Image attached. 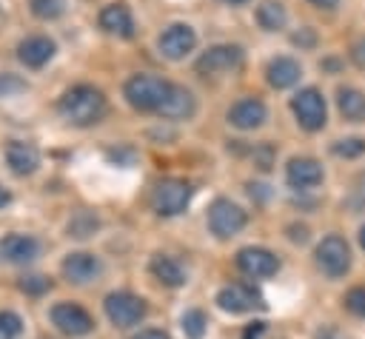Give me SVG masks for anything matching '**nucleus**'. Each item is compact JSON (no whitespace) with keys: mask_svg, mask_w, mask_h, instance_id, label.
<instances>
[{"mask_svg":"<svg viewBox=\"0 0 365 339\" xmlns=\"http://www.w3.org/2000/svg\"><path fill=\"white\" fill-rule=\"evenodd\" d=\"M240 63H242V48L231 46V43H220V46H211L208 51L200 54L197 71L205 77L208 74H225V71H234Z\"/></svg>","mask_w":365,"mask_h":339,"instance_id":"nucleus-10","label":"nucleus"},{"mask_svg":"<svg viewBox=\"0 0 365 339\" xmlns=\"http://www.w3.org/2000/svg\"><path fill=\"white\" fill-rule=\"evenodd\" d=\"M100 28L117 37H134V17L125 3H108L100 11Z\"/></svg>","mask_w":365,"mask_h":339,"instance_id":"nucleus-18","label":"nucleus"},{"mask_svg":"<svg viewBox=\"0 0 365 339\" xmlns=\"http://www.w3.org/2000/svg\"><path fill=\"white\" fill-rule=\"evenodd\" d=\"M100 228V219L91 214V211H77L68 222V236H77V239H86L91 236L94 231Z\"/></svg>","mask_w":365,"mask_h":339,"instance_id":"nucleus-26","label":"nucleus"},{"mask_svg":"<svg viewBox=\"0 0 365 339\" xmlns=\"http://www.w3.org/2000/svg\"><path fill=\"white\" fill-rule=\"evenodd\" d=\"M314 256H317L319 271H322L325 276H331V279L345 276L348 268H351V248H348V242H345L339 234L322 236V242L317 245V254H314Z\"/></svg>","mask_w":365,"mask_h":339,"instance_id":"nucleus-4","label":"nucleus"},{"mask_svg":"<svg viewBox=\"0 0 365 339\" xmlns=\"http://www.w3.org/2000/svg\"><path fill=\"white\" fill-rule=\"evenodd\" d=\"M168 88H171V83H165L163 77H154V74H134L131 80H125L123 94H125L128 105L137 108V111H160V105H163Z\"/></svg>","mask_w":365,"mask_h":339,"instance_id":"nucleus-2","label":"nucleus"},{"mask_svg":"<svg viewBox=\"0 0 365 339\" xmlns=\"http://www.w3.org/2000/svg\"><path fill=\"white\" fill-rule=\"evenodd\" d=\"M157 46H160L163 57H168V60H182L188 51H194V46H197V31H194L188 23H171V26L160 34Z\"/></svg>","mask_w":365,"mask_h":339,"instance_id":"nucleus-11","label":"nucleus"},{"mask_svg":"<svg viewBox=\"0 0 365 339\" xmlns=\"http://www.w3.org/2000/svg\"><path fill=\"white\" fill-rule=\"evenodd\" d=\"M188 202H191V185L177 177L160 179L151 191V208L160 217H177L188 208Z\"/></svg>","mask_w":365,"mask_h":339,"instance_id":"nucleus-3","label":"nucleus"},{"mask_svg":"<svg viewBox=\"0 0 365 339\" xmlns=\"http://www.w3.org/2000/svg\"><path fill=\"white\" fill-rule=\"evenodd\" d=\"M291 40H294L297 46H314V31H311V28H302V31H299V34H294Z\"/></svg>","mask_w":365,"mask_h":339,"instance_id":"nucleus-37","label":"nucleus"},{"mask_svg":"<svg viewBox=\"0 0 365 339\" xmlns=\"http://www.w3.org/2000/svg\"><path fill=\"white\" fill-rule=\"evenodd\" d=\"M100 273H103V262L88 251H77V254H68L63 259V276L74 285H88Z\"/></svg>","mask_w":365,"mask_h":339,"instance_id":"nucleus-13","label":"nucleus"},{"mask_svg":"<svg viewBox=\"0 0 365 339\" xmlns=\"http://www.w3.org/2000/svg\"><path fill=\"white\" fill-rule=\"evenodd\" d=\"M288 236H291V242H305L308 239V228L305 225H291L288 228Z\"/></svg>","mask_w":365,"mask_h":339,"instance_id":"nucleus-36","label":"nucleus"},{"mask_svg":"<svg viewBox=\"0 0 365 339\" xmlns=\"http://www.w3.org/2000/svg\"><path fill=\"white\" fill-rule=\"evenodd\" d=\"M106 157H108L111 162H123V157H125V160H134V151H131V148H120V151H114V148H111Z\"/></svg>","mask_w":365,"mask_h":339,"instance_id":"nucleus-38","label":"nucleus"},{"mask_svg":"<svg viewBox=\"0 0 365 339\" xmlns=\"http://www.w3.org/2000/svg\"><path fill=\"white\" fill-rule=\"evenodd\" d=\"M334 154L336 157H359V154H365V140L362 137L339 140V142H334Z\"/></svg>","mask_w":365,"mask_h":339,"instance_id":"nucleus-30","label":"nucleus"},{"mask_svg":"<svg viewBox=\"0 0 365 339\" xmlns=\"http://www.w3.org/2000/svg\"><path fill=\"white\" fill-rule=\"evenodd\" d=\"M285 179L294 188H314L322 182V165L311 157H294L285 168Z\"/></svg>","mask_w":365,"mask_h":339,"instance_id":"nucleus-19","label":"nucleus"},{"mask_svg":"<svg viewBox=\"0 0 365 339\" xmlns=\"http://www.w3.org/2000/svg\"><path fill=\"white\" fill-rule=\"evenodd\" d=\"M106 316L117 328H131L145 316V302L131 291H114L106 296Z\"/></svg>","mask_w":365,"mask_h":339,"instance_id":"nucleus-6","label":"nucleus"},{"mask_svg":"<svg viewBox=\"0 0 365 339\" xmlns=\"http://www.w3.org/2000/svg\"><path fill=\"white\" fill-rule=\"evenodd\" d=\"M265 74H268V83H271L274 88H291V85L299 80L302 68H299V63H297L294 57H274V60L268 63Z\"/></svg>","mask_w":365,"mask_h":339,"instance_id":"nucleus-22","label":"nucleus"},{"mask_svg":"<svg viewBox=\"0 0 365 339\" xmlns=\"http://www.w3.org/2000/svg\"><path fill=\"white\" fill-rule=\"evenodd\" d=\"M29 9L40 20H57L66 11V0H29Z\"/></svg>","mask_w":365,"mask_h":339,"instance_id":"nucleus-28","label":"nucleus"},{"mask_svg":"<svg viewBox=\"0 0 365 339\" xmlns=\"http://www.w3.org/2000/svg\"><path fill=\"white\" fill-rule=\"evenodd\" d=\"M262 333H265V322H251V325L245 328L242 339H262Z\"/></svg>","mask_w":365,"mask_h":339,"instance_id":"nucleus-34","label":"nucleus"},{"mask_svg":"<svg viewBox=\"0 0 365 339\" xmlns=\"http://www.w3.org/2000/svg\"><path fill=\"white\" fill-rule=\"evenodd\" d=\"M336 105H339V114L345 120H351V122H362L365 120V94L359 88H339Z\"/></svg>","mask_w":365,"mask_h":339,"instance_id":"nucleus-23","label":"nucleus"},{"mask_svg":"<svg viewBox=\"0 0 365 339\" xmlns=\"http://www.w3.org/2000/svg\"><path fill=\"white\" fill-rule=\"evenodd\" d=\"M57 111L60 117L68 122V125H77V128H88L94 122L103 120L106 114V97L100 88L94 85H71L68 91H63V97L57 100Z\"/></svg>","mask_w":365,"mask_h":339,"instance_id":"nucleus-1","label":"nucleus"},{"mask_svg":"<svg viewBox=\"0 0 365 339\" xmlns=\"http://www.w3.org/2000/svg\"><path fill=\"white\" fill-rule=\"evenodd\" d=\"M48 316H51V325H54L57 330L68 333V336H86V333L94 330L91 313H88L86 308L74 305V302H57V305L48 311Z\"/></svg>","mask_w":365,"mask_h":339,"instance_id":"nucleus-8","label":"nucleus"},{"mask_svg":"<svg viewBox=\"0 0 365 339\" xmlns=\"http://www.w3.org/2000/svg\"><path fill=\"white\" fill-rule=\"evenodd\" d=\"M20 94H29V83L20 74L0 71V100H14Z\"/></svg>","mask_w":365,"mask_h":339,"instance_id":"nucleus-27","label":"nucleus"},{"mask_svg":"<svg viewBox=\"0 0 365 339\" xmlns=\"http://www.w3.org/2000/svg\"><path fill=\"white\" fill-rule=\"evenodd\" d=\"M157 114H163L168 120H188L194 114V94L185 85H171Z\"/></svg>","mask_w":365,"mask_h":339,"instance_id":"nucleus-20","label":"nucleus"},{"mask_svg":"<svg viewBox=\"0 0 365 339\" xmlns=\"http://www.w3.org/2000/svg\"><path fill=\"white\" fill-rule=\"evenodd\" d=\"M54 51H57V43L46 34H31L17 43V60L26 68H43L54 57Z\"/></svg>","mask_w":365,"mask_h":339,"instance_id":"nucleus-14","label":"nucleus"},{"mask_svg":"<svg viewBox=\"0 0 365 339\" xmlns=\"http://www.w3.org/2000/svg\"><path fill=\"white\" fill-rule=\"evenodd\" d=\"M251 157H254V165H257L259 171H268V168L274 165V148H271L268 142H262V145H257Z\"/></svg>","mask_w":365,"mask_h":339,"instance_id":"nucleus-33","label":"nucleus"},{"mask_svg":"<svg viewBox=\"0 0 365 339\" xmlns=\"http://www.w3.org/2000/svg\"><path fill=\"white\" fill-rule=\"evenodd\" d=\"M225 3H231V6H240V3H245V0H225Z\"/></svg>","mask_w":365,"mask_h":339,"instance_id":"nucleus-43","label":"nucleus"},{"mask_svg":"<svg viewBox=\"0 0 365 339\" xmlns=\"http://www.w3.org/2000/svg\"><path fill=\"white\" fill-rule=\"evenodd\" d=\"M217 305H220L225 313H245V311H254V308H265L262 293H259L254 285H248V282L225 285V288L217 293Z\"/></svg>","mask_w":365,"mask_h":339,"instance_id":"nucleus-9","label":"nucleus"},{"mask_svg":"<svg viewBox=\"0 0 365 339\" xmlns=\"http://www.w3.org/2000/svg\"><path fill=\"white\" fill-rule=\"evenodd\" d=\"M245 222H248L245 211H242L237 202L225 199V197L214 199L211 208H208V228H211V234L220 236V239H231L234 234H240V231L245 228Z\"/></svg>","mask_w":365,"mask_h":339,"instance_id":"nucleus-5","label":"nucleus"},{"mask_svg":"<svg viewBox=\"0 0 365 339\" xmlns=\"http://www.w3.org/2000/svg\"><path fill=\"white\" fill-rule=\"evenodd\" d=\"M345 308L365 319V288H351L345 293Z\"/></svg>","mask_w":365,"mask_h":339,"instance_id":"nucleus-32","label":"nucleus"},{"mask_svg":"<svg viewBox=\"0 0 365 339\" xmlns=\"http://www.w3.org/2000/svg\"><path fill=\"white\" fill-rule=\"evenodd\" d=\"M40 254V242L31 234H9L0 239V259L9 265H26Z\"/></svg>","mask_w":365,"mask_h":339,"instance_id":"nucleus-16","label":"nucleus"},{"mask_svg":"<svg viewBox=\"0 0 365 339\" xmlns=\"http://www.w3.org/2000/svg\"><path fill=\"white\" fill-rule=\"evenodd\" d=\"M291 111L305 131H319L325 125V97L317 88H302L291 97Z\"/></svg>","mask_w":365,"mask_h":339,"instance_id":"nucleus-7","label":"nucleus"},{"mask_svg":"<svg viewBox=\"0 0 365 339\" xmlns=\"http://www.w3.org/2000/svg\"><path fill=\"white\" fill-rule=\"evenodd\" d=\"M9 202H11V194H9V191H6L3 185H0V208H6Z\"/></svg>","mask_w":365,"mask_h":339,"instance_id":"nucleus-41","label":"nucleus"},{"mask_svg":"<svg viewBox=\"0 0 365 339\" xmlns=\"http://www.w3.org/2000/svg\"><path fill=\"white\" fill-rule=\"evenodd\" d=\"M359 245H362V248H365V225H362V228H359Z\"/></svg>","mask_w":365,"mask_h":339,"instance_id":"nucleus-42","label":"nucleus"},{"mask_svg":"<svg viewBox=\"0 0 365 339\" xmlns=\"http://www.w3.org/2000/svg\"><path fill=\"white\" fill-rule=\"evenodd\" d=\"M311 6H317V9H334L339 0H308Z\"/></svg>","mask_w":365,"mask_h":339,"instance_id":"nucleus-40","label":"nucleus"},{"mask_svg":"<svg viewBox=\"0 0 365 339\" xmlns=\"http://www.w3.org/2000/svg\"><path fill=\"white\" fill-rule=\"evenodd\" d=\"M285 20H288V14H285V6H282V3H277V0H262V3L257 6V23H259L265 31L282 28Z\"/></svg>","mask_w":365,"mask_h":339,"instance_id":"nucleus-24","label":"nucleus"},{"mask_svg":"<svg viewBox=\"0 0 365 339\" xmlns=\"http://www.w3.org/2000/svg\"><path fill=\"white\" fill-rule=\"evenodd\" d=\"M151 273H154V279L157 282H163L165 288H180V285H185L188 282V273H185V268L174 259V256H165V254H157V256H151Z\"/></svg>","mask_w":365,"mask_h":339,"instance_id":"nucleus-21","label":"nucleus"},{"mask_svg":"<svg viewBox=\"0 0 365 339\" xmlns=\"http://www.w3.org/2000/svg\"><path fill=\"white\" fill-rule=\"evenodd\" d=\"M3 157H6V165H9L17 177H29V174H34L37 165H40V151H37V145L29 142V140H11V142H6Z\"/></svg>","mask_w":365,"mask_h":339,"instance_id":"nucleus-15","label":"nucleus"},{"mask_svg":"<svg viewBox=\"0 0 365 339\" xmlns=\"http://www.w3.org/2000/svg\"><path fill=\"white\" fill-rule=\"evenodd\" d=\"M23 333V319L14 311H0V339H17Z\"/></svg>","mask_w":365,"mask_h":339,"instance_id":"nucleus-29","label":"nucleus"},{"mask_svg":"<svg viewBox=\"0 0 365 339\" xmlns=\"http://www.w3.org/2000/svg\"><path fill=\"white\" fill-rule=\"evenodd\" d=\"M268 117V108L262 100H254V97H245L240 103H234L228 108V122L240 131H251V128H259Z\"/></svg>","mask_w":365,"mask_h":339,"instance_id":"nucleus-17","label":"nucleus"},{"mask_svg":"<svg viewBox=\"0 0 365 339\" xmlns=\"http://www.w3.org/2000/svg\"><path fill=\"white\" fill-rule=\"evenodd\" d=\"M237 265L245 276L251 279H265V276H274L279 271V259L268 251V248H242L237 254Z\"/></svg>","mask_w":365,"mask_h":339,"instance_id":"nucleus-12","label":"nucleus"},{"mask_svg":"<svg viewBox=\"0 0 365 339\" xmlns=\"http://www.w3.org/2000/svg\"><path fill=\"white\" fill-rule=\"evenodd\" d=\"M180 328H182L185 339H202L205 330H208V319H205V313L200 308H191V311H185L180 316Z\"/></svg>","mask_w":365,"mask_h":339,"instance_id":"nucleus-25","label":"nucleus"},{"mask_svg":"<svg viewBox=\"0 0 365 339\" xmlns=\"http://www.w3.org/2000/svg\"><path fill=\"white\" fill-rule=\"evenodd\" d=\"M134 339H168L165 330H157V328H148V330H140Z\"/></svg>","mask_w":365,"mask_h":339,"instance_id":"nucleus-39","label":"nucleus"},{"mask_svg":"<svg viewBox=\"0 0 365 339\" xmlns=\"http://www.w3.org/2000/svg\"><path fill=\"white\" fill-rule=\"evenodd\" d=\"M351 57H354V63H356V66H362V68H365V37L354 43V48H351Z\"/></svg>","mask_w":365,"mask_h":339,"instance_id":"nucleus-35","label":"nucleus"},{"mask_svg":"<svg viewBox=\"0 0 365 339\" xmlns=\"http://www.w3.org/2000/svg\"><path fill=\"white\" fill-rule=\"evenodd\" d=\"M48 288H51V279L40 276V273H31V276H23V279H20V291H26V293H31V296L46 293Z\"/></svg>","mask_w":365,"mask_h":339,"instance_id":"nucleus-31","label":"nucleus"}]
</instances>
